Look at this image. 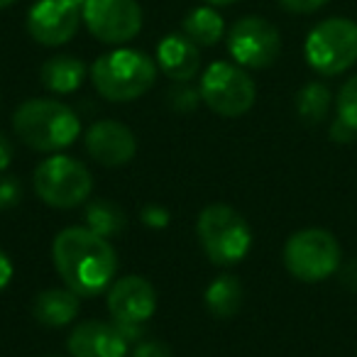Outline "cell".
Wrapping results in <instances>:
<instances>
[{"mask_svg": "<svg viewBox=\"0 0 357 357\" xmlns=\"http://www.w3.org/2000/svg\"><path fill=\"white\" fill-rule=\"evenodd\" d=\"M355 135H357V130L347 128L342 120H335V125L331 128V137L333 139H340V142H347V139H352Z\"/></svg>", "mask_w": 357, "mask_h": 357, "instance_id": "f546056e", "label": "cell"}, {"mask_svg": "<svg viewBox=\"0 0 357 357\" xmlns=\"http://www.w3.org/2000/svg\"><path fill=\"white\" fill-rule=\"evenodd\" d=\"M81 17L91 35L105 45H125L142 30L137 0H84Z\"/></svg>", "mask_w": 357, "mask_h": 357, "instance_id": "30bf717a", "label": "cell"}, {"mask_svg": "<svg viewBox=\"0 0 357 357\" xmlns=\"http://www.w3.org/2000/svg\"><path fill=\"white\" fill-rule=\"evenodd\" d=\"M108 311L113 321L123 328L125 335H132L137 326H144L157 311V291L144 277H125L110 287Z\"/></svg>", "mask_w": 357, "mask_h": 357, "instance_id": "7c38bea8", "label": "cell"}, {"mask_svg": "<svg viewBox=\"0 0 357 357\" xmlns=\"http://www.w3.org/2000/svg\"><path fill=\"white\" fill-rule=\"evenodd\" d=\"M208 6H233V3H238V0H206Z\"/></svg>", "mask_w": 357, "mask_h": 357, "instance_id": "4dcf8cb0", "label": "cell"}, {"mask_svg": "<svg viewBox=\"0 0 357 357\" xmlns=\"http://www.w3.org/2000/svg\"><path fill=\"white\" fill-rule=\"evenodd\" d=\"M228 52L245 69H267L282 54V37L269 20L248 15L230 27Z\"/></svg>", "mask_w": 357, "mask_h": 357, "instance_id": "9c48e42d", "label": "cell"}, {"mask_svg": "<svg viewBox=\"0 0 357 357\" xmlns=\"http://www.w3.org/2000/svg\"><path fill=\"white\" fill-rule=\"evenodd\" d=\"M340 245L335 235L323 228L294 233L284 245V264L298 282L316 284L340 269Z\"/></svg>", "mask_w": 357, "mask_h": 357, "instance_id": "8992f818", "label": "cell"}, {"mask_svg": "<svg viewBox=\"0 0 357 357\" xmlns=\"http://www.w3.org/2000/svg\"><path fill=\"white\" fill-rule=\"evenodd\" d=\"M10 279H13V262H10V257L0 250V291L10 284Z\"/></svg>", "mask_w": 357, "mask_h": 357, "instance_id": "f1b7e54d", "label": "cell"}, {"mask_svg": "<svg viewBox=\"0 0 357 357\" xmlns=\"http://www.w3.org/2000/svg\"><path fill=\"white\" fill-rule=\"evenodd\" d=\"M40 79L52 93H74L86 79V64L71 54H56L45 61Z\"/></svg>", "mask_w": 357, "mask_h": 357, "instance_id": "e0dca14e", "label": "cell"}, {"mask_svg": "<svg viewBox=\"0 0 357 357\" xmlns=\"http://www.w3.org/2000/svg\"><path fill=\"white\" fill-rule=\"evenodd\" d=\"M93 189L91 172L66 154L50 157L35 172V191L52 208H76L86 204Z\"/></svg>", "mask_w": 357, "mask_h": 357, "instance_id": "52a82bcc", "label": "cell"}, {"mask_svg": "<svg viewBox=\"0 0 357 357\" xmlns=\"http://www.w3.org/2000/svg\"><path fill=\"white\" fill-rule=\"evenodd\" d=\"M303 54L321 76H337L357 61V22L347 17H328L306 37Z\"/></svg>", "mask_w": 357, "mask_h": 357, "instance_id": "5b68a950", "label": "cell"}, {"mask_svg": "<svg viewBox=\"0 0 357 357\" xmlns=\"http://www.w3.org/2000/svg\"><path fill=\"white\" fill-rule=\"evenodd\" d=\"M15 0H0V8H8V6H13Z\"/></svg>", "mask_w": 357, "mask_h": 357, "instance_id": "1f68e13d", "label": "cell"}, {"mask_svg": "<svg viewBox=\"0 0 357 357\" xmlns=\"http://www.w3.org/2000/svg\"><path fill=\"white\" fill-rule=\"evenodd\" d=\"M157 66L172 81L186 84L199 74V45H194L186 35H167L157 47Z\"/></svg>", "mask_w": 357, "mask_h": 357, "instance_id": "9a60e30c", "label": "cell"}, {"mask_svg": "<svg viewBox=\"0 0 357 357\" xmlns=\"http://www.w3.org/2000/svg\"><path fill=\"white\" fill-rule=\"evenodd\" d=\"M243 303V287L235 277H220L206 289V306L220 318L235 316Z\"/></svg>", "mask_w": 357, "mask_h": 357, "instance_id": "d6986e66", "label": "cell"}, {"mask_svg": "<svg viewBox=\"0 0 357 357\" xmlns=\"http://www.w3.org/2000/svg\"><path fill=\"white\" fill-rule=\"evenodd\" d=\"M79 313V294L71 289H47L35 298V318L47 328L69 326Z\"/></svg>", "mask_w": 357, "mask_h": 357, "instance_id": "2e32d148", "label": "cell"}, {"mask_svg": "<svg viewBox=\"0 0 357 357\" xmlns=\"http://www.w3.org/2000/svg\"><path fill=\"white\" fill-rule=\"evenodd\" d=\"M172 96H174V105H176V108H181V110L196 108V100H199V96H196L194 91H189V89H176Z\"/></svg>", "mask_w": 357, "mask_h": 357, "instance_id": "4316f807", "label": "cell"}, {"mask_svg": "<svg viewBox=\"0 0 357 357\" xmlns=\"http://www.w3.org/2000/svg\"><path fill=\"white\" fill-rule=\"evenodd\" d=\"M86 220H89V228L93 233L103 235H118L125 230L128 225V218H125L123 208L115 206L113 201H105V199H98V201H91L89 208H86Z\"/></svg>", "mask_w": 357, "mask_h": 357, "instance_id": "ffe728a7", "label": "cell"}, {"mask_svg": "<svg viewBox=\"0 0 357 357\" xmlns=\"http://www.w3.org/2000/svg\"><path fill=\"white\" fill-rule=\"evenodd\" d=\"M201 98L223 118H240L255 105V81L243 66L215 61L201 76Z\"/></svg>", "mask_w": 357, "mask_h": 357, "instance_id": "ba28073f", "label": "cell"}, {"mask_svg": "<svg viewBox=\"0 0 357 357\" xmlns=\"http://www.w3.org/2000/svg\"><path fill=\"white\" fill-rule=\"evenodd\" d=\"M86 149L103 167H123L137 152V137L118 120H100L86 132Z\"/></svg>", "mask_w": 357, "mask_h": 357, "instance_id": "4fadbf2b", "label": "cell"}, {"mask_svg": "<svg viewBox=\"0 0 357 357\" xmlns=\"http://www.w3.org/2000/svg\"><path fill=\"white\" fill-rule=\"evenodd\" d=\"M196 233L206 257L220 267L238 264L252 248V230L248 220L225 204L206 206L196 223Z\"/></svg>", "mask_w": 357, "mask_h": 357, "instance_id": "277c9868", "label": "cell"}, {"mask_svg": "<svg viewBox=\"0 0 357 357\" xmlns=\"http://www.w3.org/2000/svg\"><path fill=\"white\" fill-rule=\"evenodd\" d=\"M328 108H331V91H328V86L318 84V81L306 84L296 93V113L306 125L321 123L328 115Z\"/></svg>", "mask_w": 357, "mask_h": 357, "instance_id": "44dd1931", "label": "cell"}, {"mask_svg": "<svg viewBox=\"0 0 357 357\" xmlns=\"http://www.w3.org/2000/svg\"><path fill=\"white\" fill-rule=\"evenodd\" d=\"M20 194L17 178H0V208H13L20 201Z\"/></svg>", "mask_w": 357, "mask_h": 357, "instance_id": "cb8c5ba5", "label": "cell"}, {"mask_svg": "<svg viewBox=\"0 0 357 357\" xmlns=\"http://www.w3.org/2000/svg\"><path fill=\"white\" fill-rule=\"evenodd\" d=\"M337 120L357 130V74L350 76L337 93Z\"/></svg>", "mask_w": 357, "mask_h": 357, "instance_id": "7402d4cb", "label": "cell"}, {"mask_svg": "<svg viewBox=\"0 0 357 357\" xmlns=\"http://www.w3.org/2000/svg\"><path fill=\"white\" fill-rule=\"evenodd\" d=\"M56 274L79 296H98L110 287L118 269V255L103 235L91 228H66L52 245Z\"/></svg>", "mask_w": 357, "mask_h": 357, "instance_id": "6da1fadb", "label": "cell"}, {"mask_svg": "<svg viewBox=\"0 0 357 357\" xmlns=\"http://www.w3.org/2000/svg\"><path fill=\"white\" fill-rule=\"evenodd\" d=\"M15 132L37 152H59L79 137V118L69 105L50 98L25 100L13 115Z\"/></svg>", "mask_w": 357, "mask_h": 357, "instance_id": "7a4b0ae2", "label": "cell"}, {"mask_svg": "<svg viewBox=\"0 0 357 357\" xmlns=\"http://www.w3.org/2000/svg\"><path fill=\"white\" fill-rule=\"evenodd\" d=\"M132 357H172V350L162 340H142L135 347Z\"/></svg>", "mask_w": 357, "mask_h": 357, "instance_id": "d4e9b609", "label": "cell"}, {"mask_svg": "<svg viewBox=\"0 0 357 357\" xmlns=\"http://www.w3.org/2000/svg\"><path fill=\"white\" fill-rule=\"evenodd\" d=\"M184 35L199 47H213L225 35V22L211 6L194 8L184 17Z\"/></svg>", "mask_w": 357, "mask_h": 357, "instance_id": "ac0fdd59", "label": "cell"}, {"mask_svg": "<svg viewBox=\"0 0 357 357\" xmlns=\"http://www.w3.org/2000/svg\"><path fill=\"white\" fill-rule=\"evenodd\" d=\"M157 64L139 50H113L91 66V81L105 100L128 103L154 86Z\"/></svg>", "mask_w": 357, "mask_h": 357, "instance_id": "3957f363", "label": "cell"}, {"mask_svg": "<svg viewBox=\"0 0 357 357\" xmlns=\"http://www.w3.org/2000/svg\"><path fill=\"white\" fill-rule=\"evenodd\" d=\"M128 340L120 326L84 321L69 337L71 357H128Z\"/></svg>", "mask_w": 357, "mask_h": 357, "instance_id": "5bb4252c", "label": "cell"}, {"mask_svg": "<svg viewBox=\"0 0 357 357\" xmlns=\"http://www.w3.org/2000/svg\"><path fill=\"white\" fill-rule=\"evenodd\" d=\"M13 162V142L0 132V172H6Z\"/></svg>", "mask_w": 357, "mask_h": 357, "instance_id": "83f0119b", "label": "cell"}, {"mask_svg": "<svg viewBox=\"0 0 357 357\" xmlns=\"http://www.w3.org/2000/svg\"><path fill=\"white\" fill-rule=\"evenodd\" d=\"M84 0H37L27 13V32L45 47L66 45L79 30Z\"/></svg>", "mask_w": 357, "mask_h": 357, "instance_id": "8fae6325", "label": "cell"}, {"mask_svg": "<svg viewBox=\"0 0 357 357\" xmlns=\"http://www.w3.org/2000/svg\"><path fill=\"white\" fill-rule=\"evenodd\" d=\"M326 3L328 0H279V6L294 15H311V13L321 10Z\"/></svg>", "mask_w": 357, "mask_h": 357, "instance_id": "603a6c76", "label": "cell"}, {"mask_svg": "<svg viewBox=\"0 0 357 357\" xmlns=\"http://www.w3.org/2000/svg\"><path fill=\"white\" fill-rule=\"evenodd\" d=\"M142 220L149 228H164V225L169 223V213L164 208H159V206L149 204L147 208L142 211Z\"/></svg>", "mask_w": 357, "mask_h": 357, "instance_id": "484cf974", "label": "cell"}]
</instances>
